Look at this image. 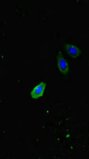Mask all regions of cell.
<instances>
[{"label": "cell", "mask_w": 89, "mask_h": 159, "mask_svg": "<svg viewBox=\"0 0 89 159\" xmlns=\"http://www.w3.org/2000/svg\"><path fill=\"white\" fill-rule=\"evenodd\" d=\"M46 84L42 82L40 84L37 85L36 88L33 89V90L31 92V97L33 98H38L43 95L44 88H45Z\"/></svg>", "instance_id": "1"}, {"label": "cell", "mask_w": 89, "mask_h": 159, "mask_svg": "<svg viewBox=\"0 0 89 159\" xmlns=\"http://www.w3.org/2000/svg\"><path fill=\"white\" fill-rule=\"evenodd\" d=\"M57 58H58V68L60 72H61L62 74H67L69 72V66L67 65V63L66 62L64 58H63L62 55L60 53H59L58 55L57 56Z\"/></svg>", "instance_id": "2"}, {"label": "cell", "mask_w": 89, "mask_h": 159, "mask_svg": "<svg viewBox=\"0 0 89 159\" xmlns=\"http://www.w3.org/2000/svg\"><path fill=\"white\" fill-rule=\"evenodd\" d=\"M65 48L66 51L69 53V55H71L72 57H75L79 55V50L74 46L66 45Z\"/></svg>", "instance_id": "3"}]
</instances>
